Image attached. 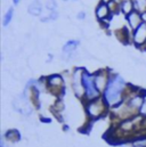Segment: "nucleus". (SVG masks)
Segmentation results:
<instances>
[{
	"label": "nucleus",
	"mask_w": 146,
	"mask_h": 147,
	"mask_svg": "<svg viewBox=\"0 0 146 147\" xmlns=\"http://www.w3.org/2000/svg\"><path fill=\"white\" fill-rule=\"evenodd\" d=\"M13 14H14V9H13V8H9L8 11L6 13L5 17H3V26H7V25L10 23V21H11V18H13Z\"/></svg>",
	"instance_id": "17"
},
{
	"label": "nucleus",
	"mask_w": 146,
	"mask_h": 147,
	"mask_svg": "<svg viewBox=\"0 0 146 147\" xmlns=\"http://www.w3.org/2000/svg\"><path fill=\"white\" fill-rule=\"evenodd\" d=\"M109 112L110 106L105 102L103 96L95 100L86 103V113H87L89 120H91V121H96V120L104 117Z\"/></svg>",
	"instance_id": "2"
},
{
	"label": "nucleus",
	"mask_w": 146,
	"mask_h": 147,
	"mask_svg": "<svg viewBox=\"0 0 146 147\" xmlns=\"http://www.w3.org/2000/svg\"><path fill=\"white\" fill-rule=\"evenodd\" d=\"M28 11L32 16H39L41 14V11H42V5H41V2L39 0H33L29 5V7H28Z\"/></svg>",
	"instance_id": "10"
},
{
	"label": "nucleus",
	"mask_w": 146,
	"mask_h": 147,
	"mask_svg": "<svg viewBox=\"0 0 146 147\" xmlns=\"http://www.w3.org/2000/svg\"><path fill=\"white\" fill-rule=\"evenodd\" d=\"M127 21H128V24L130 26V29H132L134 31L141 26L144 22H143V17H142V14H139L138 11L134 10L132 13H130L128 16H127Z\"/></svg>",
	"instance_id": "8"
},
{
	"label": "nucleus",
	"mask_w": 146,
	"mask_h": 147,
	"mask_svg": "<svg viewBox=\"0 0 146 147\" xmlns=\"http://www.w3.org/2000/svg\"><path fill=\"white\" fill-rule=\"evenodd\" d=\"M3 137L6 138V140H7L8 145H9V144H14V143H17V142L20 140V138H21V136H20V132H18L17 130H15V129L8 130V131H7V132L3 135Z\"/></svg>",
	"instance_id": "11"
},
{
	"label": "nucleus",
	"mask_w": 146,
	"mask_h": 147,
	"mask_svg": "<svg viewBox=\"0 0 146 147\" xmlns=\"http://www.w3.org/2000/svg\"><path fill=\"white\" fill-rule=\"evenodd\" d=\"M83 69H75L72 74V89L76 97L83 98L84 97V88L82 83V74Z\"/></svg>",
	"instance_id": "5"
},
{
	"label": "nucleus",
	"mask_w": 146,
	"mask_h": 147,
	"mask_svg": "<svg viewBox=\"0 0 146 147\" xmlns=\"http://www.w3.org/2000/svg\"><path fill=\"white\" fill-rule=\"evenodd\" d=\"M14 1V5H18V2L21 1V0H13Z\"/></svg>",
	"instance_id": "22"
},
{
	"label": "nucleus",
	"mask_w": 146,
	"mask_h": 147,
	"mask_svg": "<svg viewBox=\"0 0 146 147\" xmlns=\"http://www.w3.org/2000/svg\"><path fill=\"white\" fill-rule=\"evenodd\" d=\"M84 17H86V14H84L83 11H80V13L78 14V18H79V20H83Z\"/></svg>",
	"instance_id": "21"
},
{
	"label": "nucleus",
	"mask_w": 146,
	"mask_h": 147,
	"mask_svg": "<svg viewBox=\"0 0 146 147\" xmlns=\"http://www.w3.org/2000/svg\"><path fill=\"white\" fill-rule=\"evenodd\" d=\"M78 45H79V41H76V40H70V41H68L64 45L63 51L65 54H71V53H73L75 50V48L78 47Z\"/></svg>",
	"instance_id": "14"
},
{
	"label": "nucleus",
	"mask_w": 146,
	"mask_h": 147,
	"mask_svg": "<svg viewBox=\"0 0 146 147\" xmlns=\"http://www.w3.org/2000/svg\"><path fill=\"white\" fill-rule=\"evenodd\" d=\"M115 33H116V37H118V39H119V40H120L122 43H124V45L129 43V32L127 31V29H126V28L118 30Z\"/></svg>",
	"instance_id": "13"
},
{
	"label": "nucleus",
	"mask_w": 146,
	"mask_h": 147,
	"mask_svg": "<svg viewBox=\"0 0 146 147\" xmlns=\"http://www.w3.org/2000/svg\"><path fill=\"white\" fill-rule=\"evenodd\" d=\"M139 114H142L143 116H146V102H144L142 109H141V111H139Z\"/></svg>",
	"instance_id": "20"
},
{
	"label": "nucleus",
	"mask_w": 146,
	"mask_h": 147,
	"mask_svg": "<svg viewBox=\"0 0 146 147\" xmlns=\"http://www.w3.org/2000/svg\"><path fill=\"white\" fill-rule=\"evenodd\" d=\"M48 17H49V20H50V21H55V20L58 17V13H57L56 10H53Z\"/></svg>",
	"instance_id": "19"
},
{
	"label": "nucleus",
	"mask_w": 146,
	"mask_h": 147,
	"mask_svg": "<svg viewBox=\"0 0 146 147\" xmlns=\"http://www.w3.org/2000/svg\"><path fill=\"white\" fill-rule=\"evenodd\" d=\"M64 1H65V0H64Z\"/></svg>",
	"instance_id": "24"
},
{
	"label": "nucleus",
	"mask_w": 146,
	"mask_h": 147,
	"mask_svg": "<svg viewBox=\"0 0 146 147\" xmlns=\"http://www.w3.org/2000/svg\"><path fill=\"white\" fill-rule=\"evenodd\" d=\"M110 14H111V9H110V6L105 2H101L97 8H96V16L99 21H106L109 18Z\"/></svg>",
	"instance_id": "9"
},
{
	"label": "nucleus",
	"mask_w": 146,
	"mask_h": 147,
	"mask_svg": "<svg viewBox=\"0 0 146 147\" xmlns=\"http://www.w3.org/2000/svg\"><path fill=\"white\" fill-rule=\"evenodd\" d=\"M120 8H121L122 13L128 16L130 13H132V11L135 10L134 1H131V0H123V1L121 2V5H120Z\"/></svg>",
	"instance_id": "12"
},
{
	"label": "nucleus",
	"mask_w": 146,
	"mask_h": 147,
	"mask_svg": "<svg viewBox=\"0 0 146 147\" xmlns=\"http://www.w3.org/2000/svg\"><path fill=\"white\" fill-rule=\"evenodd\" d=\"M132 40L137 47H142L146 45V23H143L134 31Z\"/></svg>",
	"instance_id": "7"
},
{
	"label": "nucleus",
	"mask_w": 146,
	"mask_h": 147,
	"mask_svg": "<svg viewBox=\"0 0 146 147\" xmlns=\"http://www.w3.org/2000/svg\"><path fill=\"white\" fill-rule=\"evenodd\" d=\"M131 145L134 147H146V136H142V137H138L136 138Z\"/></svg>",
	"instance_id": "16"
},
{
	"label": "nucleus",
	"mask_w": 146,
	"mask_h": 147,
	"mask_svg": "<svg viewBox=\"0 0 146 147\" xmlns=\"http://www.w3.org/2000/svg\"><path fill=\"white\" fill-rule=\"evenodd\" d=\"M46 7H47L50 11H53V10H55V8L57 7V3H56V1H55V0H49V1L47 2Z\"/></svg>",
	"instance_id": "18"
},
{
	"label": "nucleus",
	"mask_w": 146,
	"mask_h": 147,
	"mask_svg": "<svg viewBox=\"0 0 146 147\" xmlns=\"http://www.w3.org/2000/svg\"><path fill=\"white\" fill-rule=\"evenodd\" d=\"M144 100H145V102H146V95H145V96H144Z\"/></svg>",
	"instance_id": "23"
},
{
	"label": "nucleus",
	"mask_w": 146,
	"mask_h": 147,
	"mask_svg": "<svg viewBox=\"0 0 146 147\" xmlns=\"http://www.w3.org/2000/svg\"><path fill=\"white\" fill-rule=\"evenodd\" d=\"M47 89L54 95V96H62L65 91V86H64V79L59 74H53L49 75L47 79Z\"/></svg>",
	"instance_id": "4"
},
{
	"label": "nucleus",
	"mask_w": 146,
	"mask_h": 147,
	"mask_svg": "<svg viewBox=\"0 0 146 147\" xmlns=\"http://www.w3.org/2000/svg\"><path fill=\"white\" fill-rule=\"evenodd\" d=\"M127 88L123 79L118 74H111L109 84L103 92V97L110 109L116 107L124 102V90Z\"/></svg>",
	"instance_id": "1"
},
{
	"label": "nucleus",
	"mask_w": 146,
	"mask_h": 147,
	"mask_svg": "<svg viewBox=\"0 0 146 147\" xmlns=\"http://www.w3.org/2000/svg\"><path fill=\"white\" fill-rule=\"evenodd\" d=\"M95 75V84H96V88L98 89V91L101 94H103L109 84L110 81V76L111 74L107 70H102V71H98Z\"/></svg>",
	"instance_id": "6"
},
{
	"label": "nucleus",
	"mask_w": 146,
	"mask_h": 147,
	"mask_svg": "<svg viewBox=\"0 0 146 147\" xmlns=\"http://www.w3.org/2000/svg\"><path fill=\"white\" fill-rule=\"evenodd\" d=\"M82 83H83V88H84L83 99L86 100V103L95 100L101 97V92L98 91V89L96 88V84H95V75L94 74H90L87 71H83Z\"/></svg>",
	"instance_id": "3"
},
{
	"label": "nucleus",
	"mask_w": 146,
	"mask_h": 147,
	"mask_svg": "<svg viewBox=\"0 0 146 147\" xmlns=\"http://www.w3.org/2000/svg\"><path fill=\"white\" fill-rule=\"evenodd\" d=\"M134 7L136 11L144 14L146 13V0H134Z\"/></svg>",
	"instance_id": "15"
}]
</instances>
